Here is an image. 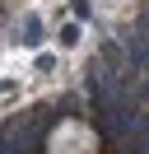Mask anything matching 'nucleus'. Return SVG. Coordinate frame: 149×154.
<instances>
[{
    "label": "nucleus",
    "mask_w": 149,
    "mask_h": 154,
    "mask_svg": "<svg viewBox=\"0 0 149 154\" xmlns=\"http://www.w3.org/2000/svg\"><path fill=\"white\" fill-rule=\"evenodd\" d=\"M47 126H51V112H37L33 122H14L5 131V140H0V154H23V149H37L42 145V135H47Z\"/></svg>",
    "instance_id": "1"
},
{
    "label": "nucleus",
    "mask_w": 149,
    "mask_h": 154,
    "mask_svg": "<svg viewBox=\"0 0 149 154\" xmlns=\"http://www.w3.org/2000/svg\"><path fill=\"white\" fill-rule=\"evenodd\" d=\"M19 42H23V47H37V42H42V19H37V14H28V19H23Z\"/></svg>",
    "instance_id": "2"
},
{
    "label": "nucleus",
    "mask_w": 149,
    "mask_h": 154,
    "mask_svg": "<svg viewBox=\"0 0 149 154\" xmlns=\"http://www.w3.org/2000/svg\"><path fill=\"white\" fill-rule=\"evenodd\" d=\"M74 42H79V23H65L61 28V47H74Z\"/></svg>",
    "instance_id": "3"
}]
</instances>
